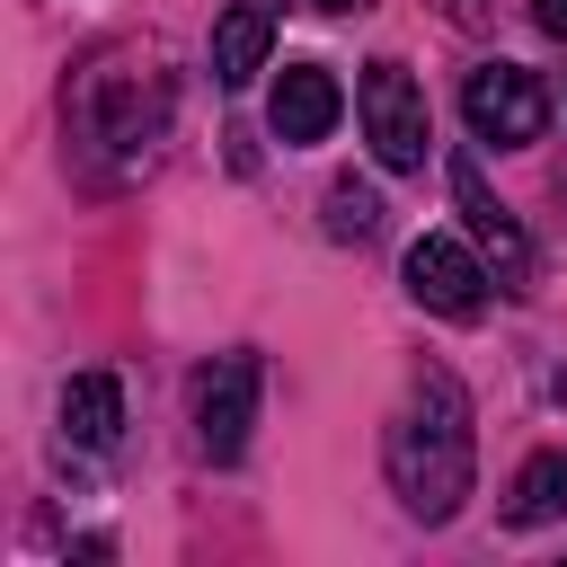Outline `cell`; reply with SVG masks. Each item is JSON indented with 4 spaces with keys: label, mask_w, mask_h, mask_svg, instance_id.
I'll return each instance as SVG.
<instances>
[{
    "label": "cell",
    "mask_w": 567,
    "mask_h": 567,
    "mask_svg": "<svg viewBox=\"0 0 567 567\" xmlns=\"http://www.w3.org/2000/svg\"><path fill=\"white\" fill-rule=\"evenodd\" d=\"M381 461H390V487H399V505H408L416 523H452V514H461L470 470H478V434H470V390H461L443 363L416 372L408 408L390 416Z\"/></svg>",
    "instance_id": "obj_1"
},
{
    "label": "cell",
    "mask_w": 567,
    "mask_h": 567,
    "mask_svg": "<svg viewBox=\"0 0 567 567\" xmlns=\"http://www.w3.org/2000/svg\"><path fill=\"white\" fill-rule=\"evenodd\" d=\"M354 115H363V142H372V159H381V168H425L434 115H425V89H416L399 62H372V71H363Z\"/></svg>",
    "instance_id": "obj_2"
},
{
    "label": "cell",
    "mask_w": 567,
    "mask_h": 567,
    "mask_svg": "<svg viewBox=\"0 0 567 567\" xmlns=\"http://www.w3.org/2000/svg\"><path fill=\"white\" fill-rule=\"evenodd\" d=\"M461 115H470V133H478V142L523 151V142H540V133H549V89H540L523 62H478V71H470V89H461Z\"/></svg>",
    "instance_id": "obj_3"
},
{
    "label": "cell",
    "mask_w": 567,
    "mask_h": 567,
    "mask_svg": "<svg viewBox=\"0 0 567 567\" xmlns=\"http://www.w3.org/2000/svg\"><path fill=\"white\" fill-rule=\"evenodd\" d=\"M257 354H213V372L195 381V443L213 461H239L248 452V425H257Z\"/></svg>",
    "instance_id": "obj_4"
},
{
    "label": "cell",
    "mask_w": 567,
    "mask_h": 567,
    "mask_svg": "<svg viewBox=\"0 0 567 567\" xmlns=\"http://www.w3.org/2000/svg\"><path fill=\"white\" fill-rule=\"evenodd\" d=\"M443 177H452V204H461L470 239L496 257V284H505V292H532V239H523V221H514V213L487 195L478 159H470V151H452V168H443Z\"/></svg>",
    "instance_id": "obj_5"
},
{
    "label": "cell",
    "mask_w": 567,
    "mask_h": 567,
    "mask_svg": "<svg viewBox=\"0 0 567 567\" xmlns=\"http://www.w3.org/2000/svg\"><path fill=\"white\" fill-rule=\"evenodd\" d=\"M399 275H408L416 310H434V319H478V310H487V266H478L461 239H443V230H425Z\"/></svg>",
    "instance_id": "obj_6"
},
{
    "label": "cell",
    "mask_w": 567,
    "mask_h": 567,
    "mask_svg": "<svg viewBox=\"0 0 567 567\" xmlns=\"http://www.w3.org/2000/svg\"><path fill=\"white\" fill-rule=\"evenodd\" d=\"M337 115H346V89H337L328 62H284V71H275V97H266L275 142H328Z\"/></svg>",
    "instance_id": "obj_7"
},
{
    "label": "cell",
    "mask_w": 567,
    "mask_h": 567,
    "mask_svg": "<svg viewBox=\"0 0 567 567\" xmlns=\"http://www.w3.org/2000/svg\"><path fill=\"white\" fill-rule=\"evenodd\" d=\"M266 53H275V9L266 0H230L221 27H213V80L221 89H248L266 71Z\"/></svg>",
    "instance_id": "obj_8"
},
{
    "label": "cell",
    "mask_w": 567,
    "mask_h": 567,
    "mask_svg": "<svg viewBox=\"0 0 567 567\" xmlns=\"http://www.w3.org/2000/svg\"><path fill=\"white\" fill-rule=\"evenodd\" d=\"M115 434H124V381H115V372H80V381L62 390V443L106 452Z\"/></svg>",
    "instance_id": "obj_9"
},
{
    "label": "cell",
    "mask_w": 567,
    "mask_h": 567,
    "mask_svg": "<svg viewBox=\"0 0 567 567\" xmlns=\"http://www.w3.org/2000/svg\"><path fill=\"white\" fill-rule=\"evenodd\" d=\"M567 514V452H532L523 470H514V496H505V523H523V532H540V523H558Z\"/></svg>",
    "instance_id": "obj_10"
},
{
    "label": "cell",
    "mask_w": 567,
    "mask_h": 567,
    "mask_svg": "<svg viewBox=\"0 0 567 567\" xmlns=\"http://www.w3.org/2000/svg\"><path fill=\"white\" fill-rule=\"evenodd\" d=\"M372 221H381V195L354 186V177H337V186H328V230H337V239H363Z\"/></svg>",
    "instance_id": "obj_11"
},
{
    "label": "cell",
    "mask_w": 567,
    "mask_h": 567,
    "mask_svg": "<svg viewBox=\"0 0 567 567\" xmlns=\"http://www.w3.org/2000/svg\"><path fill=\"white\" fill-rule=\"evenodd\" d=\"M532 27L540 35H567V0H532Z\"/></svg>",
    "instance_id": "obj_12"
},
{
    "label": "cell",
    "mask_w": 567,
    "mask_h": 567,
    "mask_svg": "<svg viewBox=\"0 0 567 567\" xmlns=\"http://www.w3.org/2000/svg\"><path fill=\"white\" fill-rule=\"evenodd\" d=\"M310 9H328V18H346V9H363V0H310Z\"/></svg>",
    "instance_id": "obj_13"
}]
</instances>
